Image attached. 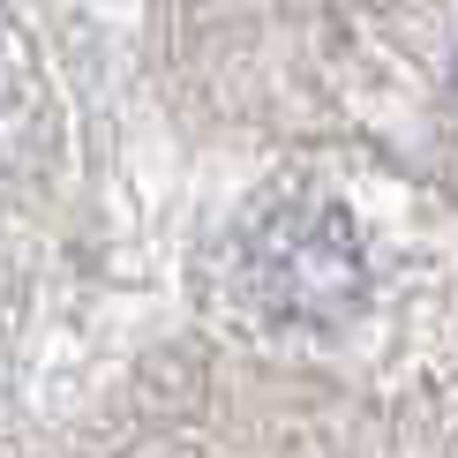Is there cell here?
<instances>
[{
  "label": "cell",
  "instance_id": "obj_1",
  "mask_svg": "<svg viewBox=\"0 0 458 458\" xmlns=\"http://www.w3.org/2000/svg\"><path fill=\"white\" fill-rule=\"evenodd\" d=\"M248 256L278 316L338 323L346 309H360V241L331 203H285L271 225H256Z\"/></svg>",
  "mask_w": 458,
  "mask_h": 458
}]
</instances>
